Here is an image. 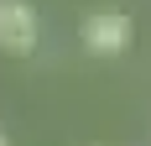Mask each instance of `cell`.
<instances>
[{
    "mask_svg": "<svg viewBox=\"0 0 151 146\" xmlns=\"http://www.w3.org/2000/svg\"><path fill=\"white\" fill-rule=\"evenodd\" d=\"M0 146H5V136H0Z\"/></svg>",
    "mask_w": 151,
    "mask_h": 146,
    "instance_id": "3",
    "label": "cell"
},
{
    "mask_svg": "<svg viewBox=\"0 0 151 146\" xmlns=\"http://www.w3.org/2000/svg\"><path fill=\"white\" fill-rule=\"evenodd\" d=\"M78 37H83V47H89L94 58H115V52L130 47V21H125L120 11H94Z\"/></svg>",
    "mask_w": 151,
    "mask_h": 146,
    "instance_id": "2",
    "label": "cell"
},
{
    "mask_svg": "<svg viewBox=\"0 0 151 146\" xmlns=\"http://www.w3.org/2000/svg\"><path fill=\"white\" fill-rule=\"evenodd\" d=\"M0 52H37V11L26 0H0Z\"/></svg>",
    "mask_w": 151,
    "mask_h": 146,
    "instance_id": "1",
    "label": "cell"
}]
</instances>
